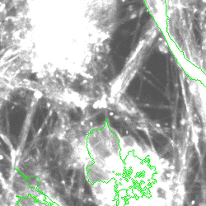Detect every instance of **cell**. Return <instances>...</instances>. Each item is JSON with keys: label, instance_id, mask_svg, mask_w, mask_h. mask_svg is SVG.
Instances as JSON below:
<instances>
[{"label": "cell", "instance_id": "1", "mask_svg": "<svg viewBox=\"0 0 206 206\" xmlns=\"http://www.w3.org/2000/svg\"><path fill=\"white\" fill-rule=\"evenodd\" d=\"M201 190V185H200L199 184H196L195 186H194L193 190H192L191 194H190V200H191V201H194L195 198L197 197V195L200 194Z\"/></svg>", "mask_w": 206, "mask_h": 206}, {"label": "cell", "instance_id": "2", "mask_svg": "<svg viewBox=\"0 0 206 206\" xmlns=\"http://www.w3.org/2000/svg\"><path fill=\"white\" fill-rule=\"evenodd\" d=\"M203 166H204V171H205V176L206 180V153L204 157V161H203Z\"/></svg>", "mask_w": 206, "mask_h": 206}]
</instances>
